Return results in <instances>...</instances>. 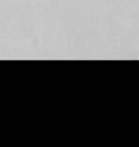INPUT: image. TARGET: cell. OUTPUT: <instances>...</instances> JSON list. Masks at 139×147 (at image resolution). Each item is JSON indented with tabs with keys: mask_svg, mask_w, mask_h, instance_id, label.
I'll return each mask as SVG.
<instances>
[]
</instances>
